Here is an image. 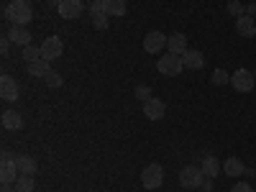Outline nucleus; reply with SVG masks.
<instances>
[{
	"mask_svg": "<svg viewBox=\"0 0 256 192\" xmlns=\"http://www.w3.org/2000/svg\"><path fill=\"white\" fill-rule=\"evenodd\" d=\"M230 192H254V187L248 182H236V184L230 187Z\"/></svg>",
	"mask_w": 256,
	"mask_h": 192,
	"instance_id": "obj_29",
	"label": "nucleus"
},
{
	"mask_svg": "<svg viewBox=\"0 0 256 192\" xmlns=\"http://www.w3.org/2000/svg\"><path fill=\"white\" fill-rule=\"evenodd\" d=\"M223 172H226L228 177H241V174L246 172V166H244V162H241L238 156H228V159L223 162Z\"/></svg>",
	"mask_w": 256,
	"mask_h": 192,
	"instance_id": "obj_17",
	"label": "nucleus"
},
{
	"mask_svg": "<svg viewBox=\"0 0 256 192\" xmlns=\"http://www.w3.org/2000/svg\"><path fill=\"white\" fill-rule=\"evenodd\" d=\"M164 113H166V105H164L159 98H148V100L144 102V116H146L148 120H159V118H164Z\"/></svg>",
	"mask_w": 256,
	"mask_h": 192,
	"instance_id": "obj_10",
	"label": "nucleus"
},
{
	"mask_svg": "<svg viewBox=\"0 0 256 192\" xmlns=\"http://www.w3.org/2000/svg\"><path fill=\"white\" fill-rule=\"evenodd\" d=\"M3 13H6V18L10 20L13 26H28L31 18H34V8H31L28 0H13Z\"/></svg>",
	"mask_w": 256,
	"mask_h": 192,
	"instance_id": "obj_1",
	"label": "nucleus"
},
{
	"mask_svg": "<svg viewBox=\"0 0 256 192\" xmlns=\"http://www.w3.org/2000/svg\"><path fill=\"white\" fill-rule=\"evenodd\" d=\"M56 8H59V16H62V18L70 20V18H80V16H82L84 3H82V0H62Z\"/></svg>",
	"mask_w": 256,
	"mask_h": 192,
	"instance_id": "obj_9",
	"label": "nucleus"
},
{
	"mask_svg": "<svg viewBox=\"0 0 256 192\" xmlns=\"http://www.w3.org/2000/svg\"><path fill=\"white\" fill-rule=\"evenodd\" d=\"M244 16H251V18H254V16H256V3H248V6H246V13H244Z\"/></svg>",
	"mask_w": 256,
	"mask_h": 192,
	"instance_id": "obj_31",
	"label": "nucleus"
},
{
	"mask_svg": "<svg viewBox=\"0 0 256 192\" xmlns=\"http://www.w3.org/2000/svg\"><path fill=\"white\" fill-rule=\"evenodd\" d=\"M136 98L146 102L148 98H152V88H146V84H138V88H136Z\"/></svg>",
	"mask_w": 256,
	"mask_h": 192,
	"instance_id": "obj_28",
	"label": "nucleus"
},
{
	"mask_svg": "<svg viewBox=\"0 0 256 192\" xmlns=\"http://www.w3.org/2000/svg\"><path fill=\"white\" fill-rule=\"evenodd\" d=\"M20 54H24V59H26V62H36V59H41V46L28 44V46L20 49Z\"/></svg>",
	"mask_w": 256,
	"mask_h": 192,
	"instance_id": "obj_24",
	"label": "nucleus"
},
{
	"mask_svg": "<svg viewBox=\"0 0 256 192\" xmlns=\"http://www.w3.org/2000/svg\"><path fill=\"white\" fill-rule=\"evenodd\" d=\"M10 159H16L10 152H3V159H0V162H10Z\"/></svg>",
	"mask_w": 256,
	"mask_h": 192,
	"instance_id": "obj_33",
	"label": "nucleus"
},
{
	"mask_svg": "<svg viewBox=\"0 0 256 192\" xmlns=\"http://www.w3.org/2000/svg\"><path fill=\"white\" fill-rule=\"evenodd\" d=\"M156 70H159V74H164V77H180L182 74V70H184V64H182V56H177V54H164V56H159V62H156Z\"/></svg>",
	"mask_w": 256,
	"mask_h": 192,
	"instance_id": "obj_2",
	"label": "nucleus"
},
{
	"mask_svg": "<svg viewBox=\"0 0 256 192\" xmlns=\"http://www.w3.org/2000/svg\"><path fill=\"white\" fill-rule=\"evenodd\" d=\"M182 64H184V70H200L205 64V59H202V54L198 49H187L182 54Z\"/></svg>",
	"mask_w": 256,
	"mask_h": 192,
	"instance_id": "obj_16",
	"label": "nucleus"
},
{
	"mask_svg": "<svg viewBox=\"0 0 256 192\" xmlns=\"http://www.w3.org/2000/svg\"><path fill=\"white\" fill-rule=\"evenodd\" d=\"M254 77H256V72H254Z\"/></svg>",
	"mask_w": 256,
	"mask_h": 192,
	"instance_id": "obj_37",
	"label": "nucleus"
},
{
	"mask_svg": "<svg viewBox=\"0 0 256 192\" xmlns=\"http://www.w3.org/2000/svg\"><path fill=\"white\" fill-rule=\"evenodd\" d=\"M16 166H18L20 174H36V169H38L36 159H31L28 154H18L16 156Z\"/></svg>",
	"mask_w": 256,
	"mask_h": 192,
	"instance_id": "obj_20",
	"label": "nucleus"
},
{
	"mask_svg": "<svg viewBox=\"0 0 256 192\" xmlns=\"http://www.w3.org/2000/svg\"><path fill=\"white\" fill-rule=\"evenodd\" d=\"M8 38L13 41L16 46H20V49L31 44V34H28V28H26V26H13V28H10V34H8Z\"/></svg>",
	"mask_w": 256,
	"mask_h": 192,
	"instance_id": "obj_13",
	"label": "nucleus"
},
{
	"mask_svg": "<svg viewBox=\"0 0 256 192\" xmlns=\"http://www.w3.org/2000/svg\"><path fill=\"white\" fill-rule=\"evenodd\" d=\"M62 52H64V44H62V38H59V36H49L44 44H41V59H46V62L59 59Z\"/></svg>",
	"mask_w": 256,
	"mask_h": 192,
	"instance_id": "obj_7",
	"label": "nucleus"
},
{
	"mask_svg": "<svg viewBox=\"0 0 256 192\" xmlns=\"http://www.w3.org/2000/svg\"><path fill=\"white\" fill-rule=\"evenodd\" d=\"M102 10L108 13V16H126L128 6H126V0H102Z\"/></svg>",
	"mask_w": 256,
	"mask_h": 192,
	"instance_id": "obj_22",
	"label": "nucleus"
},
{
	"mask_svg": "<svg viewBox=\"0 0 256 192\" xmlns=\"http://www.w3.org/2000/svg\"><path fill=\"white\" fill-rule=\"evenodd\" d=\"M200 187H202V190H205V192H210V190H212V182H210V177H205V180H202V184H200Z\"/></svg>",
	"mask_w": 256,
	"mask_h": 192,
	"instance_id": "obj_32",
	"label": "nucleus"
},
{
	"mask_svg": "<svg viewBox=\"0 0 256 192\" xmlns=\"http://www.w3.org/2000/svg\"><path fill=\"white\" fill-rule=\"evenodd\" d=\"M202 180H205V174H202V169H200V166H192V164H190V166H184L182 172H180V184L187 187V190L200 187Z\"/></svg>",
	"mask_w": 256,
	"mask_h": 192,
	"instance_id": "obj_5",
	"label": "nucleus"
},
{
	"mask_svg": "<svg viewBox=\"0 0 256 192\" xmlns=\"http://www.w3.org/2000/svg\"><path fill=\"white\" fill-rule=\"evenodd\" d=\"M49 72H52V62H46V59H36V62H28V74L31 77H49Z\"/></svg>",
	"mask_w": 256,
	"mask_h": 192,
	"instance_id": "obj_18",
	"label": "nucleus"
},
{
	"mask_svg": "<svg viewBox=\"0 0 256 192\" xmlns=\"http://www.w3.org/2000/svg\"><path fill=\"white\" fill-rule=\"evenodd\" d=\"M187 49H190V46H187V36H184V34H172V36L166 38V52H169V54L182 56Z\"/></svg>",
	"mask_w": 256,
	"mask_h": 192,
	"instance_id": "obj_12",
	"label": "nucleus"
},
{
	"mask_svg": "<svg viewBox=\"0 0 256 192\" xmlns=\"http://www.w3.org/2000/svg\"><path fill=\"white\" fill-rule=\"evenodd\" d=\"M90 3H98V0H90Z\"/></svg>",
	"mask_w": 256,
	"mask_h": 192,
	"instance_id": "obj_36",
	"label": "nucleus"
},
{
	"mask_svg": "<svg viewBox=\"0 0 256 192\" xmlns=\"http://www.w3.org/2000/svg\"><path fill=\"white\" fill-rule=\"evenodd\" d=\"M46 84H49L52 90H56V88H62V84H64V77H62V74H56V72H49Z\"/></svg>",
	"mask_w": 256,
	"mask_h": 192,
	"instance_id": "obj_27",
	"label": "nucleus"
},
{
	"mask_svg": "<svg viewBox=\"0 0 256 192\" xmlns=\"http://www.w3.org/2000/svg\"><path fill=\"white\" fill-rule=\"evenodd\" d=\"M210 80H212V84H228V82H230V74H228L226 70H216Z\"/></svg>",
	"mask_w": 256,
	"mask_h": 192,
	"instance_id": "obj_25",
	"label": "nucleus"
},
{
	"mask_svg": "<svg viewBox=\"0 0 256 192\" xmlns=\"http://www.w3.org/2000/svg\"><path fill=\"white\" fill-rule=\"evenodd\" d=\"M16 192H34V174H20L16 180Z\"/></svg>",
	"mask_w": 256,
	"mask_h": 192,
	"instance_id": "obj_23",
	"label": "nucleus"
},
{
	"mask_svg": "<svg viewBox=\"0 0 256 192\" xmlns=\"http://www.w3.org/2000/svg\"><path fill=\"white\" fill-rule=\"evenodd\" d=\"M90 16H92V26H95L98 31L108 28V13L102 10V0H98V3H90Z\"/></svg>",
	"mask_w": 256,
	"mask_h": 192,
	"instance_id": "obj_11",
	"label": "nucleus"
},
{
	"mask_svg": "<svg viewBox=\"0 0 256 192\" xmlns=\"http://www.w3.org/2000/svg\"><path fill=\"white\" fill-rule=\"evenodd\" d=\"M20 177V172H18V166H16V159H10V162H0V182H16Z\"/></svg>",
	"mask_w": 256,
	"mask_h": 192,
	"instance_id": "obj_14",
	"label": "nucleus"
},
{
	"mask_svg": "<svg viewBox=\"0 0 256 192\" xmlns=\"http://www.w3.org/2000/svg\"><path fill=\"white\" fill-rule=\"evenodd\" d=\"M10 44H13V41H10L8 36H3V38H0V52H3V54H8V49H10Z\"/></svg>",
	"mask_w": 256,
	"mask_h": 192,
	"instance_id": "obj_30",
	"label": "nucleus"
},
{
	"mask_svg": "<svg viewBox=\"0 0 256 192\" xmlns=\"http://www.w3.org/2000/svg\"><path fill=\"white\" fill-rule=\"evenodd\" d=\"M0 192H16V187H10L8 182H3V190H0Z\"/></svg>",
	"mask_w": 256,
	"mask_h": 192,
	"instance_id": "obj_34",
	"label": "nucleus"
},
{
	"mask_svg": "<svg viewBox=\"0 0 256 192\" xmlns=\"http://www.w3.org/2000/svg\"><path fill=\"white\" fill-rule=\"evenodd\" d=\"M46 3H54V6H59V3H62V0H46Z\"/></svg>",
	"mask_w": 256,
	"mask_h": 192,
	"instance_id": "obj_35",
	"label": "nucleus"
},
{
	"mask_svg": "<svg viewBox=\"0 0 256 192\" xmlns=\"http://www.w3.org/2000/svg\"><path fill=\"white\" fill-rule=\"evenodd\" d=\"M236 31H238L244 38L256 36V20H254L251 16H241V18H236Z\"/></svg>",
	"mask_w": 256,
	"mask_h": 192,
	"instance_id": "obj_15",
	"label": "nucleus"
},
{
	"mask_svg": "<svg viewBox=\"0 0 256 192\" xmlns=\"http://www.w3.org/2000/svg\"><path fill=\"white\" fill-rule=\"evenodd\" d=\"M162 182H164V169H162L159 164L144 166V172H141V184H144L146 190H156V187H162Z\"/></svg>",
	"mask_w": 256,
	"mask_h": 192,
	"instance_id": "obj_3",
	"label": "nucleus"
},
{
	"mask_svg": "<svg viewBox=\"0 0 256 192\" xmlns=\"http://www.w3.org/2000/svg\"><path fill=\"white\" fill-rule=\"evenodd\" d=\"M230 84L236 88L238 92H251L254 90V84H256V77H254V72H248V70H236L230 74Z\"/></svg>",
	"mask_w": 256,
	"mask_h": 192,
	"instance_id": "obj_4",
	"label": "nucleus"
},
{
	"mask_svg": "<svg viewBox=\"0 0 256 192\" xmlns=\"http://www.w3.org/2000/svg\"><path fill=\"white\" fill-rule=\"evenodd\" d=\"M200 169H202V174H205V177L216 180V177L220 174V162H218L216 156H205V159L200 162Z\"/></svg>",
	"mask_w": 256,
	"mask_h": 192,
	"instance_id": "obj_21",
	"label": "nucleus"
},
{
	"mask_svg": "<svg viewBox=\"0 0 256 192\" xmlns=\"http://www.w3.org/2000/svg\"><path fill=\"white\" fill-rule=\"evenodd\" d=\"M0 123H3V128H8V131H18V128H24V116L16 113V110H6Z\"/></svg>",
	"mask_w": 256,
	"mask_h": 192,
	"instance_id": "obj_19",
	"label": "nucleus"
},
{
	"mask_svg": "<svg viewBox=\"0 0 256 192\" xmlns=\"http://www.w3.org/2000/svg\"><path fill=\"white\" fill-rule=\"evenodd\" d=\"M228 13L236 16V18H241V16L246 13V6H241L238 0H230V3H228Z\"/></svg>",
	"mask_w": 256,
	"mask_h": 192,
	"instance_id": "obj_26",
	"label": "nucleus"
},
{
	"mask_svg": "<svg viewBox=\"0 0 256 192\" xmlns=\"http://www.w3.org/2000/svg\"><path fill=\"white\" fill-rule=\"evenodd\" d=\"M0 98L8 100V102H13V100L20 98V88H18V82H16L10 74H3V77H0Z\"/></svg>",
	"mask_w": 256,
	"mask_h": 192,
	"instance_id": "obj_8",
	"label": "nucleus"
},
{
	"mask_svg": "<svg viewBox=\"0 0 256 192\" xmlns=\"http://www.w3.org/2000/svg\"><path fill=\"white\" fill-rule=\"evenodd\" d=\"M166 38H169V36H164L162 31H148V34L144 36V49H146L148 54H159V52L166 49Z\"/></svg>",
	"mask_w": 256,
	"mask_h": 192,
	"instance_id": "obj_6",
	"label": "nucleus"
}]
</instances>
